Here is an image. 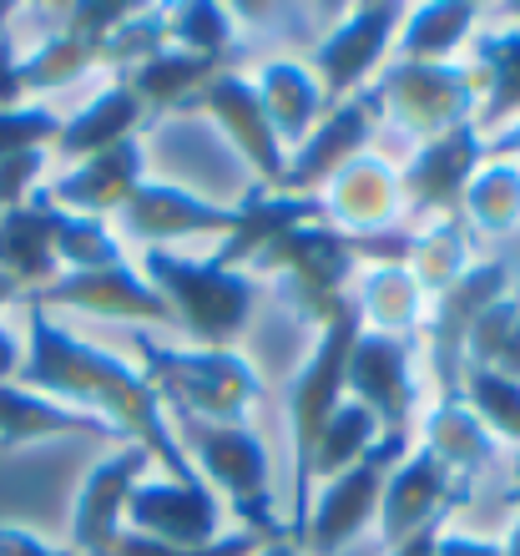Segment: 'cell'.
<instances>
[{
  "label": "cell",
  "instance_id": "obj_1",
  "mask_svg": "<svg viewBox=\"0 0 520 556\" xmlns=\"http://www.w3.org/2000/svg\"><path fill=\"white\" fill-rule=\"evenodd\" d=\"M36 395H51L72 410H87L97 420H106L122 440L142 445L152 455V466L173 481H203L192 470L188 451L177 445L173 415L162 405V395L147 384V375L131 365L127 354H112L102 344H91L61 324L51 308L30 304V334H26V365L21 380Z\"/></svg>",
  "mask_w": 520,
  "mask_h": 556
},
{
  "label": "cell",
  "instance_id": "obj_2",
  "mask_svg": "<svg viewBox=\"0 0 520 556\" xmlns=\"http://www.w3.org/2000/svg\"><path fill=\"white\" fill-rule=\"evenodd\" d=\"M405 253H409V228H394V233L379 238H348L318 218L278 233L274 243H263L248 268L268 278L274 293L283 299V308L318 334L348 304V289H354L364 264H405Z\"/></svg>",
  "mask_w": 520,
  "mask_h": 556
},
{
  "label": "cell",
  "instance_id": "obj_3",
  "mask_svg": "<svg viewBox=\"0 0 520 556\" xmlns=\"http://www.w3.org/2000/svg\"><path fill=\"white\" fill-rule=\"evenodd\" d=\"M131 365L147 375V384L162 395L167 415L238 425L258 405L263 380L253 359L238 350H198V344H167V339L131 329Z\"/></svg>",
  "mask_w": 520,
  "mask_h": 556
},
{
  "label": "cell",
  "instance_id": "obj_4",
  "mask_svg": "<svg viewBox=\"0 0 520 556\" xmlns=\"http://www.w3.org/2000/svg\"><path fill=\"white\" fill-rule=\"evenodd\" d=\"M177 445L188 451L192 470L213 485V496L232 506L238 527L253 531L258 542H278L289 536V527L274 511V460L268 445L248 420L223 425V420H192L177 415Z\"/></svg>",
  "mask_w": 520,
  "mask_h": 556
},
{
  "label": "cell",
  "instance_id": "obj_5",
  "mask_svg": "<svg viewBox=\"0 0 520 556\" xmlns=\"http://www.w3.org/2000/svg\"><path fill=\"white\" fill-rule=\"evenodd\" d=\"M359 314H354V299H348L339 314H333L324 329L314 334V350L299 365L289 384V440H293V506H289V542H299L308 527V511H314V445L324 435L329 415L344 405V375H348V350L359 339Z\"/></svg>",
  "mask_w": 520,
  "mask_h": 556
},
{
  "label": "cell",
  "instance_id": "obj_6",
  "mask_svg": "<svg viewBox=\"0 0 520 556\" xmlns=\"http://www.w3.org/2000/svg\"><path fill=\"white\" fill-rule=\"evenodd\" d=\"M142 278L167 299L173 324L198 350H232L258 304V278L238 268H217L213 258H188L173 249H147Z\"/></svg>",
  "mask_w": 520,
  "mask_h": 556
},
{
  "label": "cell",
  "instance_id": "obj_7",
  "mask_svg": "<svg viewBox=\"0 0 520 556\" xmlns=\"http://www.w3.org/2000/svg\"><path fill=\"white\" fill-rule=\"evenodd\" d=\"M375 91L384 117L415 142H434L455 127H470L480 112L475 76L465 61H394L379 72Z\"/></svg>",
  "mask_w": 520,
  "mask_h": 556
},
{
  "label": "cell",
  "instance_id": "obj_8",
  "mask_svg": "<svg viewBox=\"0 0 520 556\" xmlns=\"http://www.w3.org/2000/svg\"><path fill=\"white\" fill-rule=\"evenodd\" d=\"M409 455V435H379V445L364 460H354L348 470H339L333 481H324L314 511H308V527L299 536V552L304 556H339L354 536L375 527L379 516V496H384V481L390 470Z\"/></svg>",
  "mask_w": 520,
  "mask_h": 556
},
{
  "label": "cell",
  "instance_id": "obj_9",
  "mask_svg": "<svg viewBox=\"0 0 520 556\" xmlns=\"http://www.w3.org/2000/svg\"><path fill=\"white\" fill-rule=\"evenodd\" d=\"M399 26H405V5H390V0L354 5V11L339 15L308 51V72H314L324 102L339 106L369 91V76L384 66L390 46L399 41Z\"/></svg>",
  "mask_w": 520,
  "mask_h": 556
},
{
  "label": "cell",
  "instance_id": "obj_10",
  "mask_svg": "<svg viewBox=\"0 0 520 556\" xmlns=\"http://www.w3.org/2000/svg\"><path fill=\"white\" fill-rule=\"evenodd\" d=\"M516 289L506 258H475L470 274L445 289L440 299H430V314H424V329H419V344H424V359H430V375H434V390L440 395H460V380H465V339L475 329V319L495 299H506Z\"/></svg>",
  "mask_w": 520,
  "mask_h": 556
},
{
  "label": "cell",
  "instance_id": "obj_11",
  "mask_svg": "<svg viewBox=\"0 0 520 556\" xmlns=\"http://www.w3.org/2000/svg\"><path fill=\"white\" fill-rule=\"evenodd\" d=\"M419 339H390L359 329L354 350H348L344 395L379 420L384 435H409L419 415V375H415Z\"/></svg>",
  "mask_w": 520,
  "mask_h": 556
},
{
  "label": "cell",
  "instance_id": "obj_12",
  "mask_svg": "<svg viewBox=\"0 0 520 556\" xmlns=\"http://www.w3.org/2000/svg\"><path fill=\"white\" fill-rule=\"evenodd\" d=\"M465 496H470V481L455 476L445 460H434L430 451H409L399 466L390 470L384 481V496H379V516H375V531L384 552L405 546L409 536L430 527H445L449 511H460Z\"/></svg>",
  "mask_w": 520,
  "mask_h": 556
},
{
  "label": "cell",
  "instance_id": "obj_13",
  "mask_svg": "<svg viewBox=\"0 0 520 556\" xmlns=\"http://www.w3.org/2000/svg\"><path fill=\"white\" fill-rule=\"evenodd\" d=\"M182 112H207V117L217 122V132L232 142V152L253 167V177H258L263 192H278L283 188V173H289V147L278 142L274 122H268V112H263V97L258 87H253V76L243 72H223L207 81L198 97H192Z\"/></svg>",
  "mask_w": 520,
  "mask_h": 556
},
{
  "label": "cell",
  "instance_id": "obj_14",
  "mask_svg": "<svg viewBox=\"0 0 520 556\" xmlns=\"http://www.w3.org/2000/svg\"><path fill=\"white\" fill-rule=\"evenodd\" d=\"M127 531L167 546H213L228 536V506L207 481H173L152 470L127 501Z\"/></svg>",
  "mask_w": 520,
  "mask_h": 556
},
{
  "label": "cell",
  "instance_id": "obj_15",
  "mask_svg": "<svg viewBox=\"0 0 520 556\" xmlns=\"http://www.w3.org/2000/svg\"><path fill=\"white\" fill-rule=\"evenodd\" d=\"M152 455L142 445L122 440L97 466L81 476V491L72 501V552L76 556H112L116 536L127 531V501L131 491L152 476Z\"/></svg>",
  "mask_w": 520,
  "mask_h": 556
},
{
  "label": "cell",
  "instance_id": "obj_16",
  "mask_svg": "<svg viewBox=\"0 0 520 556\" xmlns=\"http://www.w3.org/2000/svg\"><path fill=\"white\" fill-rule=\"evenodd\" d=\"M116 223L142 249H167L182 238H217L223 243L238 228V207H223L203 192L182 188V182H167V177H147L127 198V207L116 213Z\"/></svg>",
  "mask_w": 520,
  "mask_h": 556
},
{
  "label": "cell",
  "instance_id": "obj_17",
  "mask_svg": "<svg viewBox=\"0 0 520 556\" xmlns=\"http://www.w3.org/2000/svg\"><path fill=\"white\" fill-rule=\"evenodd\" d=\"M379 117H384V106H379V91H359V97H348V102L329 106L318 127L304 137V142L289 152V173H283V188L289 198H318L324 182H329L344 162H354L359 152H369V137H375Z\"/></svg>",
  "mask_w": 520,
  "mask_h": 556
},
{
  "label": "cell",
  "instance_id": "obj_18",
  "mask_svg": "<svg viewBox=\"0 0 520 556\" xmlns=\"http://www.w3.org/2000/svg\"><path fill=\"white\" fill-rule=\"evenodd\" d=\"M318 213L329 228L348 238H379L399 228L405 213V188H399V167L379 152H359L354 162H344L339 173L324 182L318 192Z\"/></svg>",
  "mask_w": 520,
  "mask_h": 556
},
{
  "label": "cell",
  "instance_id": "obj_19",
  "mask_svg": "<svg viewBox=\"0 0 520 556\" xmlns=\"http://www.w3.org/2000/svg\"><path fill=\"white\" fill-rule=\"evenodd\" d=\"M485 162V137L470 127H455V132L434 137V142H419L415 157L399 167V188H405V213L434 223V218H460L465 188L470 177L480 173Z\"/></svg>",
  "mask_w": 520,
  "mask_h": 556
},
{
  "label": "cell",
  "instance_id": "obj_20",
  "mask_svg": "<svg viewBox=\"0 0 520 556\" xmlns=\"http://www.w3.org/2000/svg\"><path fill=\"white\" fill-rule=\"evenodd\" d=\"M30 304L76 308V314H91V319H122V324H173L167 299L147 283L142 268L131 264L91 268V274H61L41 293H30Z\"/></svg>",
  "mask_w": 520,
  "mask_h": 556
},
{
  "label": "cell",
  "instance_id": "obj_21",
  "mask_svg": "<svg viewBox=\"0 0 520 556\" xmlns=\"http://www.w3.org/2000/svg\"><path fill=\"white\" fill-rule=\"evenodd\" d=\"M142 182H147L142 137H127V142L106 147V152H97V157L72 162L56 182H46V198H51L61 213H81V218L112 223Z\"/></svg>",
  "mask_w": 520,
  "mask_h": 556
},
{
  "label": "cell",
  "instance_id": "obj_22",
  "mask_svg": "<svg viewBox=\"0 0 520 556\" xmlns=\"http://www.w3.org/2000/svg\"><path fill=\"white\" fill-rule=\"evenodd\" d=\"M56 223L61 207L46 198V188L30 203L0 213V274L21 283V293H41L51 278H61L56 264Z\"/></svg>",
  "mask_w": 520,
  "mask_h": 556
},
{
  "label": "cell",
  "instance_id": "obj_23",
  "mask_svg": "<svg viewBox=\"0 0 520 556\" xmlns=\"http://www.w3.org/2000/svg\"><path fill=\"white\" fill-rule=\"evenodd\" d=\"M465 66H470L480 91L475 132L495 137L500 127H510L520 117V26L475 30V46H470Z\"/></svg>",
  "mask_w": 520,
  "mask_h": 556
},
{
  "label": "cell",
  "instance_id": "obj_24",
  "mask_svg": "<svg viewBox=\"0 0 520 556\" xmlns=\"http://www.w3.org/2000/svg\"><path fill=\"white\" fill-rule=\"evenodd\" d=\"M348 299H354V314L369 334L390 339H415L424 329V314H430V299L405 264H364Z\"/></svg>",
  "mask_w": 520,
  "mask_h": 556
},
{
  "label": "cell",
  "instance_id": "obj_25",
  "mask_svg": "<svg viewBox=\"0 0 520 556\" xmlns=\"http://www.w3.org/2000/svg\"><path fill=\"white\" fill-rule=\"evenodd\" d=\"M419 451H430L434 460H445L455 476L475 481L495 466L500 440L480 425V415L465 405L460 395H434V405L419 415Z\"/></svg>",
  "mask_w": 520,
  "mask_h": 556
},
{
  "label": "cell",
  "instance_id": "obj_26",
  "mask_svg": "<svg viewBox=\"0 0 520 556\" xmlns=\"http://www.w3.org/2000/svg\"><path fill=\"white\" fill-rule=\"evenodd\" d=\"M253 87H258L263 112H268V122H274L278 142L289 147V152L304 142V137L318 127V117L329 112V102H324L314 72H308V61L268 56L258 66V76H253Z\"/></svg>",
  "mask_w": 520,
  "mask_h": 556
},
{
  "label": "cell",
  "instance_id": "obj_27",
  "mask_svg": "<svg viewBox=\"0 0 520 556\" xmlns=\"http://www.w3.org/2000/svg\"><path fill=\"white\" fill-rule=\"evenodd\" d=\"M142 102L131 97V87L116 76V81H106L97 97H91L76 117H61V137H56V157H66V167L72 162H87L97 157V152H106V147L127 142V137H137V127H142Z\"/></svg>",
  "mask_w": 520,
  "mask_h": 556
},
{
  "label": "cell",
  "instance_id": "obj_28",
  "mask_svg": "<svg viewBox=\"0 0 520 556\" xmlns=\"http://www.w3.org/2000/svg\"><path fill=\"white\" fill-rule=\"evenodd\" d=\"M56 435H106L116 430L87 410H72L51 395H36L26 384H0V451L30 445V440H56Z\"/></svg>",
  "mask_w": 520,
  "mask_h": 556
},
{
  "label": "cell",
  "instance_id": "obj_29",
  "mask_svg": "<svg viewBox=\"0 0 520 556\" xmlns=\"http://www.w3.org/2000/svg\"><path fill=\"white\" fill-rule=\"evenodd\" d=\"M480 30V5L470 0H424L405 5L399 26V61H455L460 46Z\"/></svg>",
  "mask_w": 520,
  "mask_h": 556
},
{
  "label": "cell",
  "instance_id": "obj_30",
  "mask_svg": "<svg viewBox=\"0 0 520 556\" xmlns=\"http://www.w3.org/2000/svg\"><path fill=\"white\" fill-rule=\"evenodd\" d=\"M470 264H475V233L465 228V218H434L419 233H409L405 268L424 289V299H440L445 289H455L470 274Z\"/></svg>",
  "mask_w": 520,
  "mask_h": 556
},
{
  "label": "cell",
  "instance_id": "obj_31",
  "mask_svg": "<svg viewBox=\"0 0 520 556\" xmlns=\"http://www.w3.org/2000/svg\"><path fill=\"white\" fill-rule=\"evenodd\" d=\"M217 72H223L217 61L177 51V46H162L157 56H147L142 66H131L122 81H127L131 97L142 102V112H173V106H188Z\"/></svg>",
  "mask_w": 520,
  "mask_h": 556
},
{
  "label": "cell",
  "instance_id": "obj_32",
  "mask_svg": "<svg viewBox=\"0 0 520 556\" xmlns=\"http://www.w3.org/2000/svg\"><path fill=\"white\" fill-rule=\"evenodd\" d=\"M460 218L470 233H510L520 223V162L510 157H485L480 173L470 177L460 203Z\"/></svg>",
  "mask_w": 520,
  "mask_h": 556
},
{
  "label": "cell",
  "instance_id": "obj_33",
  "mask_svg": "<svg viewBox=\"0 0 520 556\" xmlns=\"http://www.w3.org/2000/svg\"><path fill=\"white\" fill-rule=\"evenodd\" d=\"M465 369H491V375L520 380V283L475 319L465 339Z\"/></svg>",
  "mask_w": 520,
  "mask_h": 556
},
{
  "label": "cell",
  "instance_id": "obj_34",
  "mask_svg": "<svg viewBox=\"0 0 520 556\" xmlns=\"http://www.w3.org/2000/svg\"><path fill=\"white\" fill-rule=\"evenodd\" d=\"M379 420L364 405H354V400H344L339 410L329 415V425H324V435H318L314 445V481H333L339 470H348L354 460H364V455L379 445Z\"/></svg>",
  "mask_w": 520,
  "mask_h": 556
},
{
  "label": "cell",
  "instance_id": "obj_35",
  "mask_svg": "<svg viewBox=\"0 0 520 556\" xmlns=\"http://www.w3.org/2000/svg\"><path fill=\"white\" fill-rule=\"evenodd\" d=\"M162 11H167V46L223 66L232 36H238L228 5H217V0H177V5H162Z\"/></svg>",
  "mask_w": 520,
  "mask_h": 556
},
{
  "label": "cell",
  "instance_id": "obj_36",
  "mask_svg": "<svg viewBox=\"0 0 520 556\" xmlns=\"http://www.w3.org/2000/svg\"><path fill=\"white\" fill-rule=\"evenodd\" d=\"M102 61V51L87 41H76V36H66V30H51L36 51H26L21 56V87L30 91H61V87H72V81H81V76L91 72Z\"/></svg>",
  "mask_w": 520,
  "mask_h": 556
},
{
  "label": "cell",
  "instance_id": "obj_37",
  "mask_svg": "<svg viewBox=\"0 0 520 556\" xmlns=\"http://www.w3.org/2000/svg\"><path fill=\"white\" fill-rule=\"evenodd\" d=\"M56 264H61V274H91V268L127 264V253H122V238L112 233V223L81 218V213H61Z\"/></svg>",
  "mask_w": 520,
  "mask_h": 556
},
{
  "label": "cell",
  "instance_id": "obj_38",
  "mask_svg": "<svg viewBox=\"0 0 520 556\" xmlns=\"http://www.w3.org/2000/svg\"><path fill=\"white\" fill-rule=\"evenodd\" d=\"M460 400L480 415V425H485L495 440H510L520 451V380L491 375V369H465Z\"/></svg>",
  "mask_w": 520,
  "mask_h": 556
},
{
  "label": "cell",
  "instance_id": "obj_39",
  "mask_svg": "<svg viewBox=\"0 0 520 556\" xmlns=\"http://www.w3.org/2000/svg\"><path fill=\"white\" fill-rule=\"evenodd\" d=\"M167 46V11L162 5H137V11L112 30V41L102 46V66H116V76H127L131 66H142L147 56H157Z\"/></svg>",
  "mask_w": 520,
  "mask_h": 556
},
{
  "label": "cell",
  "instance_id": "obj_40",
  "mask_svg": "<svg viewBox=\"0 0 520 556\" xmlns=\"http://www.w3.org/2000/svg\"><path fill=\"white\" fill-rule=\"evenodd\" d=\"M56 137H61V117L41 102L0 112V162L15 157V152H51Z\"/></svg>",
  "mask_w": 520,
  "mask_h": 556
},
{
  "label": "cell",
  "instance_id": "obj_41",
  "mask_svg": "<svg viewBox=\"0 0 520 556\" xmlns=\"http://www.w3.org/2000/svg\"><path fill=\"white\" fill-rule=\"evenodd\" d=\"M258 536L253 531H228L223 542L213 546H167V542H152V536H137V531H122L112 546V556H258Z\"/></svg>",
  "mask_w": 520,
  "mask_h": 556
},
{
  "label": "cell",
  "instance_id": "obj_42",
  "mask_svg": "<svg viewBox=\"0 0 520 556\" xmlns=\"http://www.w3.org/2000/svg\"><path fill=\"white\" fill-rule=\"evenodd\" d=\"M131 11H137V5H127V0H81V5H61V30L102 51V46L112 41V30L122 26Z\"/></svg>",
  "mask_w": 520,
  "mask_h": 556
},
{
  "label": "cell",
  "instance_id": "obj_43",
  "mask_svg": "<svg viewBox=\"0 0 520 556\" xmlns=\"http://www.w3.org/2000/svg\"><path fill=\"white\" fill-rule=\"evenodd\" d=\"M26 106V87H21V51L11 46V36H0V112Z\"/></svg>",
  "mask_w": 520,
  "mask_h": 556
},
{
  "label": "cell",
  "instance_id": "obj_44",
  "mask_svg": "<svg viewBox=\"0 0 520 556\" xmlns=\"http://www.w3.org/2000/svg\"><path fill=\"white\" fill-rule=\"evenodd\" d=\"M0 556H66V546L41 542L30 527H11V521H0Z\"/></svg>",
  "mask_w": 520,
  "mask_h": 556
},
{
  "label": "cell",
  "instance_id": "obj_45",
  "mask_svg": "<svg viewBox=\"0 0 520 556\" xmlns=\"http://www.w3.org/2000/svg\"><path fill=\"white\" fill-rule=\"evenodd\" d=\"M434 556H506V546L491 536H470V531H440Z\"/></svg>",
  "mask_w": 520,
  "mask_h": 556
},
{
  "label": "cell",
  "instance_id": "obj_46",
  "mask_svg": "<svg viewBox=\"0 0 520 556\" xmlns=\"http://www.w3.org/2000/svg\"><path fill=\"white\" fill-rule=\"evenodd\" d=\"M21 365H26V339L15 334L11 324H0V384L21 380Z\"/></svg>",
  "mask_w": 520,
  "mask_h": 556
},
{
  "label": "cell",
  "instance_id": "obj_47",
  "mask_svg": "<svg viewBox=\"0 0 520 556\" xmlns=\"http://www.w3.org/2000/svg\"><path fill=\"white\" fill-rule=\"evenodd\" d=\"M485 157H510V162H520V117L510 122V127H500L495 137H485Z\"/></svg>",
  "mask_w": 520,
  "mask_h": 556
},
{
  "label": "cell",
  "instance_id": "obj_48",
  "mask_svg": "<svg viewBox=\"0 0 520 556\" xmlns=\"http://www.w3.org/2000/svg\"><path fill=\"white\" fill-rule=\"evenodd\" d=\"M440 531H445V527L419 531V536H409L405 546H394V552H384V556H434V542H440Z\"/></svg>",
  "mask_w": 520,
  "mask_h": 556
},
{
  "label": "cell",
  "instance_id": "obj_49",
  "mask_svg": "<svg viewBox=\"0 0 520 556\" xmlns=\"http://www.w3.org/2000/svg\"><path fill=\"white\" fill-rule=\"evenodd\" d=\"M258 556H304V552H299V546H293L289 536H278V542H263V546H258Z\"/></svg>",
  "mask_w": 520,
  "mask_h": 556
},
{
  "label": "cell",
  "instance_id": "obj_50",
  "mask_svg": "<svg viewBox=\"0 0 520 556\" xmlns=\"http://www.w3.org/2000/svg\"><path fill=\"white\" fill-rule=\"evenodd\" d=\"M15 299H21V283H11V278L0 274V308H5V304H15Z\"/></svg>",
  "mask_w": 520,
  "mask_h": 556
},
{
  "label": "cell",
  "instance_id": "obj_51",
  "mask_svg": "<svg viewBox=\"0 0 520 556\" xmlns=\"http://www.w3.org/2000/svg\"><path fill=\"white\" fill-rule=\"evenodd\" d=\"M500 546H506V556H520V511H516V527H510V536Z\"/></svg>",
  "mask_w": 520,
  "mask_h": 556
},
{
  "label": "cell",
  "instance_id": "obj_52",
  "mask_svg": "<svg viewBox=\"0 0 520 556\" xmlns=\"http://www.w3.org/2000/svg\"><path fill=\"white\" fill-rule=\"evenodd\" d=\"M506 15H510V26H520V0H510V5H506Z\"/></svg>",
  "mask_w": 520,
  "mask_h": 556
},
{
  "label": "cell",
  "instance_id": "obj_53",
  "mask_svg": "<svg viewBox=\"0 0 520 556\" xmlns=\"http://www.w3.org/2000/svg\"><path fill=\"white\" fill-rule=\"evenodd\" d=\"M66 556H76V552H72V546H66Z\"/></svg>",
  "mask_w": 520,
  "mask_h": 556
}]
</instances>
